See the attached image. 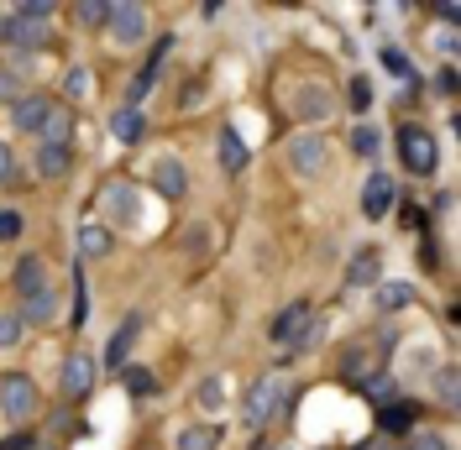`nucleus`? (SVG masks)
<instances>
[{"instance_id": "obj_1", "label": "nucleus", "mask_w": 461, "mask_h": 450, "mask_svg": "<svg viewBox=\"0 0 461 450\" xmlns=\"http://www.w3.org/2000/svg\"><path fill=\"white\" fill-rule=\"evenodd\" d=\"M48 22H53V5H42V0H27L16 11H0V42L32 53V48L48 42Z\"/></svg>"}, {"instance_id": "obj_2", "label": "nucleus", "mask_w": 461, "mask_h": 450, "mask_svg": "<svg viewBox=\"0 0 461 450\" xmlns=\"http://www.w3.org/2000/svg\"><path fill=\"white\" fill-rule=\"evenodd\" d=\"M284 403H288V377H284V372H267L258 388H252V398H247V424L278 419V414H284Z\"/></svg>"}, {"instance_id": "obj_3", "label": "nucleus", "mask_w": 461, "mask_h": 450, "mask_svg": "<svg viewBox=\"0 0 461 450\" xmlns=\"http://www.w3.org/2000/svg\"><path fill=\"white\" fill-rule=\"evenodd\" d=\"M399 158L409 173H420V178H430L435 163H440V152H435V137L425 126H399Z\"/></svg>"}, {"instance_id": "obj_4", "label": "nucleus", "mask_w": 461, "mask_h": 450, "mask_svg": "<svg viewBox=\"0 0 461 450\" xmlns=\"http://www.w3.org/2000/svg\"><path fill=\"white\" fill-rule=\"evenodd\" d=\"M0 414L11 424H27L37 414V382L32 377H5L0 382Z\"/></svg>"}, {"instance_id": "obj_5", "label": "nucleus", "mask_w": 461, "mask_h": 450, "mask_svg": "<svg viewBox=\"0 0 461 450\" xmlns=\"http://www.w3.org/2000/svg\"><path fill=\"white\" fill-rule=\"evenodd\" d=\"M320 336V325H315V310L310 304H288L284 314H278V325H273V340H284V346H310V340Z\"/></svg>"}, {"instance_id": "obj_6", "label": "nucleus", "mask_w": 461, "mask_h": 450, "mask_svg": "<svg viewBox=\"0 0 461 450\" xmlns=\"http://www.w3.org/2000/svg\"><path fill=\"white\" fill-rule=\"evenodd\" d=\"M393 199H399V184H393L388 173H373L367 189H362V215H367V220H383V215L393 210Z\"/></svg>"}, {"instance_id": "obj_7", "label": "nucleus", "mask_w": 461, "mask_h": 450, "mask_svg": "<svg viewBox=\"0 0 461 450\" xmlns=\"http://www.w3.org/2000/svg\"><path fill=\"white\" fill-rule=\"evenodd\" d=\"M105 210H111L115 225H137L142 220V194H137V184H111V189H105Z\"/></svg>"}, {"instance_id": "obj_8", "label": "nucleus", "mask_w": 461, "mask_h": 450, "mask_svg": "<svg viewBox=\"0 0 461 450\" xmlns=\"http://www.w3.org/2000/svg\"><path fill=\"white\" fill-rule=\"evenodd\" d=\"M111 37L115 42H147V11L142 5H111Z\"/></svg>"}, {"instance_id": "obj_9", "label": "nucleus", "mask_w": 461, "mask_h": 450, "mask_svg": "<svg viewBox=\"0 0 461 450\" xmlns=\"http://www.w3.org/2000/svg\"><path fill=\"white\" fill-rule=\"evenodd\" d=\"M152 189L163 199H184L189 194V173H184V163L178 158H158V168H152Z\"/></svg>"}, {"instance_id": "obj_10", "label": "nucleus", "mask_w": 461, "mask_h": 450, "mask_svg": "<svg viewBox=\"0 0 461 450\" xmlns=\"http://www.w3.org/2000/svg\"><path fill=\"white\" fill-rule=\"evenodd\" d=\"M325 152H330V147H325L320 137H294L288 141V163H294L299 173H320L325 168Z\"/></svg>"}, {"instance_id": "obj_11", "label": "nucleus", "mask_w": 461, "mask_h": 450, "mask_svg": "<svg viewBox=\"0 0 461 450\" xmlns=\"http://www.w3.org/2000/svg\"><path fill=\"white\" fill-rule=\"evenodd\" d=\"M294 115H299V121H325V115H330V89L325 85H299Z\"/></svg>"}, {"instance_id": "obj_12", "label": "nucleus", "mask_w": 461, "mask_h": 450, "mask_svg": "<svg viewBox=\"0 0 461 450\" xmlns=\"http://www.w3.org/2000/svg\"><path fill=\"white\" fill-rule=\"evenodd\" d=\"M53 111L58 105L48 100V94H22V100H16V126H22V131H42Z\"/></svg>"}, {"instance_id": "obj_13", "label": "nucleus", "mask_w": 461, "mask_h": 450, "mask_svg": "<svg viewBox=\"0 0 461 450\" xmlns=\"http://www.w3.org/2000/svg\"><path fill=\"white\" fill-rule=\"evenodd\" d=\"M137 336H142V314H126V320H121V330L111 336V346H105V362H111L115 372L126 366V351H131V340H137Z\"/></svg>"}, {"instance_id": "obj_14", "label": "nucleus", "mask_w": 461, "mask_h": 450, "mask_svg": "<svg viewBox=\"0 0 461 450\" xmlns=\"http://www.w3.org/2000/svg\"><path fill=\"white\" fill-rule=\"evenodd\" d=\"M16 293H22V299H32V293H42V288H48V262H42V256H22V262H16Z\"/></svg>"}, {"instance_id": "obj_15", "label": "nucleus", "mask_w": 461, "mask_h": 450, "mask_svg": "<svg viewBox=\"0 0 461 450\" xmlns=\"http://www.w3.org/2000/svg\"><path fill=\"white\" fill-rule=\"evenodd\" d=\"M63 388L74 398H85L89 388H95V362L89 356H68V366H63Z\"/></svg>"}, {"instance_id": "obj_16", "label": "nucleus", "mask_w": 461, "mask_h": 450, "mask_svg": "<svg viewBox=\"0 0 461 450\" xmlns=\"http://www.w3.org/2000/svg\"><path fill=\"white\" fill-rule=\"evenodd\" d=\"M111 131L121 141H142V131H147V115H142V105H121V111L111 115Z\"/></svg>"}, {"instance_id": "obj_17", "label": "nucleus", "mask_w": 461, "mask_h": 450, "mask_svg": "<svg viewBox=\"0 0 461 450\" xmlns=\"http://www.w3.org/2000/svg\"><path fill=\"white\" fill-rule=\"evenodd\" d=\"M377 273H383V252H357L351 267H346V283L351 288H367V283H377Z\"/></svg>"}, {"instance_id": "obj_18", "label": "nucleus", "mask_w": 461, "mask_h": 450, "mask_svg": "<svg viewBox=\"0 0 461 450\" xmlns=\"http://www.w3.org/2000/svg\"><path fill=\"white\" fill-rule=\"evenodd\" d=\"M68 163H74V147H48V141L37 147V173H42V178H63Z\"/></svg>"}, {"instance_id": "obj_19", "label": "nucleus", "mask_w": 461, "mask_h": 450, "mask_svg": "<svg viewBox=\"0 0 461 450\" xmlns=\"http://www.w3.org/2000/svg\"><path fill=\"white\" fill-rule=\"evenodd\" d=\"M37 137L48 141V147H68V141H74V111H63V105H58V111L48 115V126H42Z\"/></svg>"}, {"instance_id": "obj_20", "label": "nucleus", "mask_w": 461, "mask_h": 450, "mask_svg": "<svg viewBox=\"0 0 461 450\" xmlns=\"http://www.w3.org/2000/svg\"><path fill=\"white\" fill-rule=\"evenodd\" d=\"M121 388H126L131 398H152L158 393V377H152L147 366H121Z\"/></svg>"}, {"instance_id": "obj_21", "label": "nucleus", "mask_w": 461, "mask_h": 450, "mask_svg": "<svg viewBox=\"0 0 461 450\" xmlns=\"http://www.w3.org/2000/svg\"><path fill=\"white\" fill-rule=\"evenodd\" d=\"M48 320H53V288L22 299V325H48Z\"/></svg>"}, {"instance_id": "obj_22", "label": "nucleus", "mask_w": 461, "mask_h": 450, "mask_svg": "<svg viewBox=\"0 0 461 450\" xmlns=\"http://www.w3.org/2000/svg\"><path fill=\"white\" fill-rule=\"evenodd\" d=\"M111 252V230L105 225H79V256H105Z\"/></svg>"}, {"instance_id": "obj_23", "label": "nucleus", "mask_w": 461, "mask_h": 450, "mask_svg": "<svg viewBox=\"0 0 461 450\" xmlns=\"http://www.w3.org/2000/svg\"><path fill=\"white\" fill-rule=\"evenodd\" d=\"M221 163H226L230 173L247 168V147H241V137H236V126H221Z\"/></svg>"}, {"instance_id": "obj_24", "label": "nucleus", "mask_w": 461, "mask_h": 450, "mask_svg": "<svg viewBox=\"0 0 461 450\" xmlns=\"http://www.w3.org/2000/svg\"><path fill=\"white\" fill-rule=\"evenodd\" d=\"M403 304H414V288H409V283H383V288H377V310L383 314H399Z\"/></svg>"}, {"instance_id": "obj_25", "label": "nucleus", "mask_w": 461, "mask_h": 450, "mask_svg": "<svg viewBox=\"0 0 461 450\" xmlns=\"http://www.w3.org/2000/svg\"><path fill=\"white\" fill-rule=\"evenodd\" d=\"M414 414H420L414 403H383V429H388V435H403V429L414 424Z\"/></svg>"}, {"instance_id": "obj_26", "label": "nucleus", "mask_w": 461, "mask_h": 450, "mask_svg": "<svg viewBox=\"0 0 461 450\" xmlns=\"http://www.w3.org/2000/svg\"><path fill=\"white\" fill-rule=\"evenodd\" d=\"M194 403H200L204 414H215V409L226 403V382H221V377H204L200 388H194Z\"/></svg>"}, {"instance_id": "obj_27", "label": "nucleus", "mask_w": 461, "mask_h": 450, "mask_svg": "<svg viewBox=\"0 0 461 450\" xmlns=\"http://www.w3.org/2000/svg\"><path fill=\"white\" fill-rule=\"evenodd\" d=\"M221 446V429H184L178 435V450H215Z\"/></svg>"}, {"instance_id": "obj_28", "label": "nucleus", "mask_w": 461, "mask_h": 450, "mask_svg": "<svg viewBox=\"0 0 461 450\" xmlns=\"http://www.w3.org/2000/svg\"><path fill=\"white\" fill-rule=\"evenodd\" d=\"M63 94H68V100H85L89 94V68L85 63H74V68L63 74Z\"/></svg>"}, {"instance_id": "obj_29", "label": "nucleus", "mask_w": 461, "mask_h": 450, "mask_svg": "<svg viewBox=\"0 0 461 450\" xmlns=\"http://www.w3.org/2000/svg\"><path fill=\"white\" fill-rule=\"evenodd\" d=\"M85 320H89V299H85V273H74V314H68V325L79 330Z\"/></svg>"}, {"instance_id": "obj_30", "label": "nucleus", "mask_w": 461, "mask_h": 450, "mask_svg": "<svg viewBox=\"0 0 461 450\" xmlns=\"http://www.w3.org/2000/svg\"><path fill=\"white\" fill-rule=\"evenodd\" d=\"M377 141H383V137H377L373 126H357V131H351V152H357V158H373Z\"/></svg>"}, {"instance_id": "obj_31", "label": "nucleus", "mask_w": 461, "mask_h": 450, "mask_svg": "<svg viewBox=\"0 0 461 450\" xmlns=\"http://www.w3.org/2000/svg\"><path fill=\"white\" fill-rule=\"evenodd\" d=\"M362 393L373 398V403H388L393 398V377L383 372V377H362Z\"/></svg>"}, {"instance_id": "obj_32", "label": "nucleus", "mask_w": 461, "mask_h": 450, "mask_svg": "<svg viewBox=\"0 0 461 450\" xmlns=\"http://www.w3.org/2000/svg\"><path fill=\"white\" fill-rule=\"evenodd\" d=\"M22 330H27L22 314H0V351H11V346L22 340Z\"/></svg>"}, {"instance_id": "obj_33", "label": "nucleus", "mask_w": 461, "mask_h": 450, "mask_svg": "<svg viewBox=\"0 0 461 450\" xmlns=\"http://www.w3.org/2000/svg\"><path fill=\"white\" fill-rule=\"evenodd\" d=\"M79 22H85V27H100V22H111V5H100V0H85V5H79Z\"/></svg>"}, {"instance_id": "obj_34", "label": "nucleus", "mask_w": 461, "mask_h": 450, "mask_svg": "<svg viewBox=\"0 0 461 450\" xmlns=\"http://www.w3.org/2000/svg\"><path fill=\"white\" fill-rule=\"evenodd\" d=\"M383 68H388L393 79H409V58H403L399 48H383Z\"/></svg>"}, {"instance_id": "obj_35", "label": "nucleus", "mask_w": 461, "mask_h": 450, "mask_svg": "<svg viewBox=\"0 0 461 450\" xmlns=\"http://www.w3.org/2000/svg\"><path fill=\"white\" fill-rule=\"evenodd\" d=\"M367 105H373V85L357 74V79H351V111H367Z\"/></svg>"}, {"instance_id": "obj_36", "label": "nucleus", "mask_w": 461, "mask_h": 450, "mask_svg": "<svg viewBox=\"0 0 461 450\" xmlns=\"http://www.w3.org/2000/svg\"><path fill=\"white\" fill-rule=\"evenodd\" d=\"M22 236V215L16 210H0V241H16Z\"/></svg>"}, {"instance_id": "obj_37", "label": "nucleus", "mask_w": 461, "mask_h": 450, "mask_svg": "<svg viewBox=\"0 0 461 450\" xmlns=\"http://www.w3.org/2000/svg\"><path fill=\"white\" fill-rule=\"evenodd\" d=\"M440 403H446V409H456V372H451V366L440 372Z\"/></svg>"}, {"instance_id": "obj_38", "label": "nucleus", "mask_w": 461, "mask_h": 450, "mask_svg": "<svg viewBox=\"0 0 461 450\" xmlns=\"http://www.w3.org/2000/svg\"><path fill=\"white\" fill-rule=\"evenodd\" d=\"M414 450H451L446 435H414Z\"/></svg>"}, {"instance_id": "obj_39", "label": "nucleus", "mask_w": 461, "mask_h": 450, "mask_svg": "<svg viewBox=\"0 0 461 450\" xmlns=\"http://www.w3.org/2000/svg\"><path fill=\"white\" fill-rule=\"evenodd\" d=\"M11 173H16V158H11V147H5V141H0V184H5V178H11Z\"/></svg>"}, {"instance_id": "obj_40", "label": "nucleus", "mask_w": 461, "mask_h": 450, "mask_svg": "<svg viewBox=\"0 0 461 450\" xmlns=\"http://www.w3.org/2000/svg\"><path fill=\"white\" fill-rule=\"evenodd\" d=\"M0 450H32V435H5V440H0Z\"/></svg>"}, {"instance_id": "obj_41", "label": "nucleus", "mask_w": 461, "mask_h": 450, "mask_svg": "<svg viewBox=\"0 0 461 450\" xmlns=\"http://www.w3.org/2000/svg\"><path fill=\"white\" fill-rule=\"evenodd\" d=\"M16 94H22V85H16L11 74H0V100H16Z\"/></svg>"}, {"instance_id": "obj_42", "label": "nucleus", "mask_w": 461, "mask_h": 450, "mask_svg": "<svg viewBox=\"0 0 461 450\" xmlns=\"http://www.w3.org/2000/svg\"><path fill=\"white\" fill-rule=\"evenodd\" d=\"M420 262H425V267H435V241H430V236L420 241Z\"/></svg>"}, {"instance_id": "obj_43", "label": "nucleus", "mask_w": 461, "mask_h": 450, "mask_svg": "<svg viewBox=\"0 0 461 450\" xmlns=\"http://www.w3.org/2000/svg\"><path fill=\"white\" fill-rule=\"evenodd\" d=\"M362 450H399V446H362Z\"/></svg>"}]
</instances>
